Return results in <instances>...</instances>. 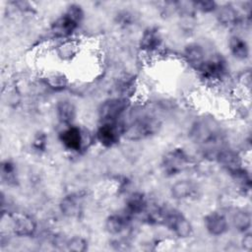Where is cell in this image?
Masks as SVG:
<instances>
[{"label": "cell", "instance_id": "6", "mask_svg": "<svg viewBox=\"0 0 252 252\" xmlns=\"http://www.w3.org/2000/svg\"><path fill=\"white\" fill-rule=\"evenodd\" d=\"M130 99L122 96L105 99L98 107L101 122H119L120 117L129 108Z\"/></svg>", "mask_w": 252, "mask_h": 252}, {"label": "cell", "instance_id": "15", "mask_svg": "<svg viewBox=\"0 0 252 252\" xmlns=\"http://www.w3.org/2000/svg\"><path fill=\"white\" fill-rule=\"evenodd\" d=\"M228 173L243 167V160L238 152L223 148L215 158Z\"/></svg>", "mask_w": 252, "mask_h": 252}, {"label": "cell", "instance_id": "14", "mask_svg": "<svg viewBox=\"0 0 252 252\" xmlns=\"http://www.w3.org/2000/svg\"><path fill=\"white\" fill-rule=\"evenodd\" d=\"M218 22L227 28L236 27L242 22V16L238 10L231 4H223L218 6L216 10Z\"/></svg>", "mask_w": 252, "mask_h": 252}, {"label": "cell", "instance_id": "13", "mask_svg": "<svg viewBox=\"0 0 252 252\" xmlns=\"http://www.w3.org/2000/svg\"><path fill=\"white\" fill-rule=\"evenodd\" d=\"M170 194L174 200L188 201L198 195L197 184L189 179H181L174 182L170 187Z\"/></svg>", "mask_w": 252, "mask_h": 252}, {"label": "cell", "instance_id": "5", "mask_svg": "<svg viewBox=\"0 0 252 252\" xmlns=\"http://www.w3.org/2000/svg\"><path fill=\"white\" fill-rule=\"evenodd\" d=\"M192 163L191 157L182 148H174L163 155L160 166L166 176H175L187 170Z\"/></svg>", "mask_w": 252, "mask_h": 252}, {"label": "cell", "instance_id": "31", "mask_svg": "<svg viewBox=\"0 0 252 252\" xmlns=\"http://www.w3.org/2000/svg\"><path fill=\"white\" fill-rule=\"evenodd\" d=\"M241 246L246 251L252 250V234L250 231L244 232V235L241 239Z\"/></svg>", "mask_w": 252, "mask_h": 252}, {"label": "cell", "instance_id": "21", "mask_svg": "<svg viewBox=\"0 0 252 252\" xmlns=\"http://www.w3.org/2000/svg\"><path fill=\"white\" fill-rule=\"evenodd\" d=\"M228 48L232 56L237 60H246L249 57V44L242 36L233 34L228 39Z\"/></svg>", "mask_w": 252, "mask_h": 252}, {"label": "cell", "instance_id": "12", "mask_svg": "<svg viewBox=\"0 0 252 252\" xmlns=\"http://www.w3.org/2000/svg\"><path fill=\"white\" fill-rule=\"evenodd\" d=\"M204 225L211 235L220 236L228 230L229 223L223 213L214 211L205 216Z\"/></svg>", "mask_w": 252, "mask_h": 252}, {"label": "cell", "instance_id": "4", "mask_svg": "<svg viewBox=\"0 0 252 252\" xmlns=\"http://www.w3.org/2000/svg\"><path fill=\"white\" fill-rule=\"evenodd\" d=\"M160 224L166 226L179 238H188L193 233V226L189 220L173 208L161 207Z\"/></svg>", "mask_w": 252, "mask_h": 252}, {"label": "cell", "instance_id": "19", "mask_svg": "<svg viewBox=\"0 0 252 252\" xmlns=\"http://www.w3.org/2000/svg\"><path fill=\"white\" fill-rule=\"evenodd\" d=\"M183 55L189 66L196 71L199 70L207 58L203 46L198 43H190L186 45Z\"/></svg>", "mask_w": 252, "mask_h": 252}, {"label": "cell", "instance_id": "29", "mask_svg": "<svg viewBox=\"0 0 252 252\" xmlns=\"http://www.w3.org/2000/svg\"><path fill=\"white\" fill-rule=\"evenodd\" d=\"M47 145V137L44 133H37L32 141V148L37 152H44Z\"/></svg>", "mask_w": 252, "mask_h": 252}, {"label": "cell", "instance_id": "11", "mask_svg": "<svg viewBox=\"0 0 252 252\" xmlns=\"http://www.w3.org/2000/svg\"><path fill=\"white\" fill-rule=\"evenodd\" d=\"M12 230L20 237L32 236L36 230V222L27 214L15 213L12 215Z\"/></svg>", "mask_w": 252, "mask_h": 252}, {"label": "cell", "instance_id": "24", "mask_svg": "<svg viewBox=\"0 0 252 252\" xmlns=\"http://www.w3.org/2000/svg\"><path fill=\"white\" fill-rule=\"evenodd\" d=\"M232 180L240 187L242 190L249 191L251 188V177L249 172L244 168L241 167L234 171L229 172Z\"/></svg>", "mask_w": 252, "mask_h": 252}, {"label": "cell", "instance_id": "27", "mask_svg": "<svg viewBox=\"0 0 252 252\" xmlns=\"http://www.w3.org/2000/svg\"><path fill=\"white\" fill-rule=\"evenodd\" d=\"M195 11L202 13H212L216 12L218 8V3L212 0H202V1H193L192 2Z\"/></svg>", "mask_w": 252, "mask_h": 252}, {"label": "cell", "instance_id": "2", "mask_svg": "<svg viewBox=\"0 0 252 252\" xmlns=\"http://www.w3.org/2000/svg\"><path fill=\"white\" fill-rule=\"evenodd\" d=\"M84 16L85 13L81 5L70 4L66 11L51 24L50 31L52 34L57 38L68 39L79 28Z\"/></svg>", "mask_w": 252, "mask_h": 252}, {"label": "cell", "instance_id": "22", "mask_svg": "<svg viewBox=\"0 0 252 252\" xmlns=\"http://www.w3.org/2000/svg\"><path fill=\"white\" fill-rule=\"evenodd\" d=\"M231 222L233 227L239 232H247L251 227V215L245 210H237L232 215Z\"/></svg>", "mask_w": 252, "mask_h": 252}, {"label": "cell", "instance_id": "9", "mask_svg": "<svg viewBox=\"0 0 252 252\" xmlns=\"http://www.w3.org/2000/svg\"><path fill=\"white\" fill-rule=\"evenodd\" d=\"M122 134L123 125L119 122H101L96 130L95 138L101 146L111 148L119 142Z\"/></svg>", "mask_w": 252, "mask_h": 252}, {"label": "cell", "instance_id": "8", "mask_svg": "<svg viewBox=\"0 0 252 252\" xmlns=\"http://www.w3.org/2000/svg\"><path fill=\"white\" fill-rule=\"evenodd\" d=\"M62 146L69 152L79 153L86 147V134L78 126L68 125L59 133Z\"/></svg>", "mask_w": 252, "mask_h": 252}, {"label": "cell", "instance_id": "16", "mask_svg": "<svg viewBox=\"0 0 252 252\" xmlns=\"http://www.w3.org/2000/svg\"><path fill=\"white\" fill-rule=\"evenodd\" d=\"M149 206L146 196L141 192L131 193L125 200L124 212L130 217L135 218L144 214Z\"/></svg>", "mask_w": 252, "mask_h": 252}, {"label": "cell", "instance_id": "20", "mask_svg": "<svg viewBox=\"0 0 252 252\" xmlns=\"http://www.w3.org/2000/svg\"><path fill=\"white\" fill-rule=\"evenodd\" d=\"M55 112L60 123L68 126L71 125L76 117V107L69 99H61L56 103Z\"/></svg>", "mask_w": 252, "mask_h": 252}, {"label": "cell", "instance_id": "7", "mask_svg": "<svg viewBox=\"0 0 252 252\" xmlns=\"http://www.w3.org/2000/svg\"><path fill=\"white\" fill-rule=\"evenodd\" d=\"M198 72L202 79L209 82H216L225 76L227 73V64L221 55L214 54L206 58Z\"/></svg>", "mask_w": 252, "mask_h": 252}, {"label": "cell", "instance_id": "23", "mask_svg": "<svg viewBox=\"0 0 252 252\" xmlns=\"http://www.w3.org/2000/svg\"><path fill=\"white\" fill-rule=\"evenodd\" d=\"M1 178L9 186H15L18 183V173L16 164L10 160L5 159L1 163Z\"/></svg>", "mask_w": 252, "mask_h": 252}, {"label": "cell", "instance_id": "3", "mask_svg": "<svg viewBox=\"0 0 252 252\" xmlns=\"http://www.w3.org/2000/svg\"><path fill=\"white\" fill-rule=\"evenodd\" d=\"M158 120L150 115L143 114L134 118L129 124L123 125V136L131 141H140L155 135L159 128Z\"/></svg>", "mask_w": 252, "mask_h": 252}, {"label": "cell", "instance_id": "28", "mask_svg": "<svg viewBox=\"0 0 252 252\" xmlns=\"http://www.w3.org/2000/svg\"><path fill=\"white\" fill-rule=\"evenodd\" d=\"M75 53H76V46L74 42H71L70 40H66L58 46V54L62 58H70Z\"/></svg>", "mask_w": 252, "mask_h": 252}, {"label": "cell", "instance_id": "1", "mask_svg": "<svg viewBox=\"0 0 252 252\" xmlns=\"http://www.w3.org/2000/svg\"><path fill=\"white\" fill-rule=\"evenodd\" d=\"M189 136L200 147L206 158L215 159L219 152L224 148L223 133L217 122L212 119L201 118L195 121L190 128Z\"/></svg>", "mask_w": 252, "mask_h": 252}, {"label": "cell", "instance_id": "18", "mask_svg": "<svg viewBox=\"0 0 252 252\" xmlns=\"http://www.w3.org/2000/svg\"><path fill=\"white\" fill-rule=\"evenodd\" d=\"M132 218L124 211L122 213L112 214L105 220V229L112 235H118L124 232L130 225Z\"/></svg>", "mask_w": 252, "mask_h": 252}, {"label": "cell", "instance_id": "26", "mask_svg": "<svg viewBox=\"0 0 252 252\" xmlns=\"http://www.w3.org/2000/svg\"><path fill=\"white\" fill-rule=\"evenodd\" d=\"M46 84L53 90H63L66 88L68 81L67 78L60 73H51L45 78Z\"/></svg>", "mask_w": 252, "mask_h": 252}, {"label": "cell", "instance_id": "32", "mask_svg": "<svg viewBox=\"0 0 252 252\" xmlns=\"http://www.w3.org/2000/svg\"><path fill=\"white\" fill-rule=\"evenodd\" d=\"M239 81L241 82V84L244 87H246L247 89H250V87H251V73H250V71L249 70H245L241 74V76L239 78Z\"/></svg>", "mask_w": 252, "mask_h": 252}, {"label": "cell", "instance_id": "30", "mask_svg": "<svg viewBox=\"0 0 252 252\" xmlns=\"http://www.w3.org/2000/svg\"><path fill=\"white\" fill-rule=\"evenodd\" d=\"M117 22L121 26H129L132 25L133 15L128 11H122L117 15Z\"/></svg>", "mask_w": 252, "mask_h": 252}, {"label": "cell", "instance_id": "25", "mask_svg": "<svg viewBox=\"0 0 252 252\" xmlns=\"http://www.w3.org/2000/svg\"><path fill=\"white\" fill-rule=\"evenodd\" d=\"M66 249L73 252H84L88 249V241L82 236H73L65 241Z\"/></svg>", "mask_w": 252, "mask_h": 252}, {"label": "cell", "instance_id": "10", "mask_svg": "<svg viewBox=\"0 0 252 252\" xmlns=\"http://www.w3.org/2000/svg\"><path fill=\"white\" fill-rule=\"evenodd\" d=\"M83 199L81 193H71L63 197L59 203V209L63 216L70 219H78L83 214Z\"/></svg>", "mask_w": 252, "mask_h": 252}, {"label": "cell", "instance_id": "17", "mask_svg": "<svg viewBox=\"0 0 252 252\" xmlns=\"http://www.w3.org/2000/svg\"><path fill=\"white\" fill-rule=\"evenodd\" d=\"M162 43V36L159 30L156 27L147 28L140 38L139 46L146 52L157 51Z\"/></svg>", "mask_w": 252, "mask_h": 252}]
</instances>
